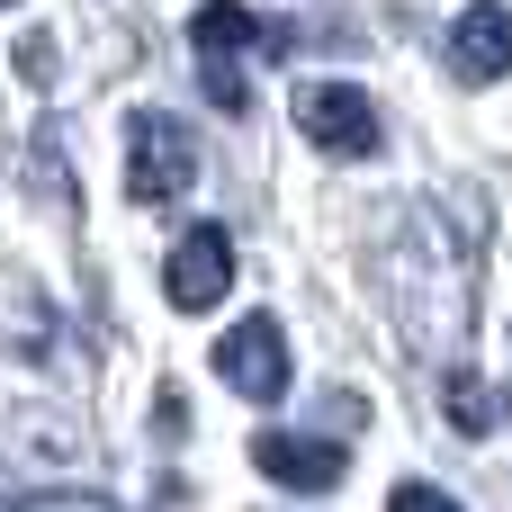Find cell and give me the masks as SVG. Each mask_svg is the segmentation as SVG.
I'll use <instances>...</instances> for the list:
<instances>
[{
  "label": "cell",
  "instance_id": "obj_1",
  "mask_svg": "<svg viewBox=\"0 0 512 512\" xmlns=\"http://www.w3.org/2000/svg\"><path fill=\"white\" fill-rule=\"evenodd\" d=\"M387 306H396L414 351H441V342L468 333V261H459V234L432 207H414L405 243L387 252Z\"/></svg>",
  "mask_w": 512,
  "mask_h": 512
},
{
  "label": "cell",
  "instance_id": "obj_2",
  "mask_svg": "<svg viewBox=\"0 0 512 512\" xmlns=\"http://www.w3.org/2000/svg\"><path fill=\"white\" fill-rule=\"evenodd\" d=\"M189 180H198L189 126L162 117V108H144V117L126 126V198H135V207H162V198H189Z\"/></svg>",
  "mask_w": 512,
  "mask_h": 512
},
{
  "label": "cell",
  "instance_id": "obj_3",
  "mask_svg": "<svg viewBox=\"0 0 512 512\" xmlns=\"http://www.w3.org/2000/svg\"><path fill=\"white\" fill-rule=\"evenodd\" d=\"M297 135H306L315 153H342V162H369L387 126H378L369 90H351V81H306V90H297Z\"/></svg>",
  "mask_w": 512,
  "mask_h": 512
},
{
  "label": "cell",
  "instance_id": "obj_4",
  "mask_svg": "<svg viewBox=\"0 0 512 512\" xmlns=\"http://www.w3.org/2000/svg\"><path fill=\"white\" fill-rule=\"evenodd\" d=\"M225 288H234V234L225 225H189L171 243V261H162V297L180 315H207V306H225Z\"/></svg>",
  "mask_w": 512,
  "mask_h": 512
},
{
  "label": "cell",
  "instance_id": "obj_5",
  "mask_svg": "<svg viewBox=\"0 0 512 512\" xmlns=\"http://www.w3.org/2000/svg\"><path fill=\"white\" fill-rule=\"evenodd\" d=\"M216 378L243 387L252 405H279V396H288V333H279L270 315H243V324L216 342Z\"/></svg>",
  "mask_w": 512,
  "mask_h": 512
},
{
  "label": "cell",
  "instance_id": "obj_6",
  "mask_svg": "<svg viewBox=\"0 0 512 512\" xmlns=\"http://www.w3.org/2000/svg\"><path fill=\"white\" fill-rule=\"evenodd\" d=\"M252 468L288 495H333L342 486V441H315V432H261L252 441Z\"/></svg>",
  "mask_w": 512,
  "mask_h": 512
},
{
  "label": "cell",
  "instance_id": "obj_7",
  "mask_svg": "<svg viewBox=\"0 0 512 512\" xmlns=\"http://www.w3.org/2000/svg\"><path fill=\"white\" fill-rule=\"evenodd\" d=\"M189 45H198V63H243L252 45H261V54H288L297 36L270 27L261 9H243V0H207V9L189 18Z\"/></svg>",
  "mask_w": 512,
  "mask_h": 512
},
{
  "label": "cell",
  "instance_id": "obj_8",
  "mask_svg": "<svg viewBox=\"0 0 512 512\" xmlns=\"http://www.w3.org/2000/svg\"><path fill=\"white\" fill-rule=\"evenodd\" d=\"M450 72H459V81H504L512 72V9L504 0L459 9V27H450Z\"/></svg>",
  "mask_w": 512,
  "mask_h": 512
},
{
  "label": "cell",
  "instance_id": "obj_9",
  "mask_svg": "<svg viewBox=\"0 0 512 512\" xmlns=\"http://www.w3.org/2000/svg\"><path fill=\"white\" fill-rule=\"evenodd\" d=\"M441 414H450V432L486 441V432L512 423V396L495 387V378H477V369H450V378H441Z\"/></svg>",
  "mask_w": 512,
  "mask_h": 512
},
{
  "label": "cell",
  "instance_id": "obj_10",
  "mask_svg": "<svg viewBox=\"0 0 512 512\" xmlns=\"http://www.w3.org/2000/svg\"><path fill=\"white\" fill-rule=\"evenodd\" d=\"M198 81H207V99H216V108H234V117L252 108V81H243V63H198Z\"/></svg>",
  "mask_w": 512,
  "mask_h": 512
},
{
  "label": "cell",
  "instance_id": "obj_11",
  "mask_svg": "<svg viewBox=\"0 0 512 512\" xmlns=\"http://www.w3.org/2000/svg\"><path fill=\"white\" fill-rule=\"evenodd\" d=\"M387 512H459V504H450L441 486H423V477H414V486H396V495H387Z\"/></svg>",
  "mask_w": 512,
  "mask_h": 512
},
{
  "label": "cell",
  "instance_id": "obj_12",
  "mask_svg": "<svg viewBox=\"0 0 512 512\" xmlns=\"http://www.w3.org/2000/svg\"><path fill=\"white\" fill-rule=\"evenodd\" d=\"M153 432H162V441H180V432H189V396H180V387H162V396H153Z\"/></svg>",
  "mask_w": 512,
  "mask_h": 512
},
{
  "label": "cell",
  "instance_id": "obj_13",
  "mask_svg": "<svg viewBox=\"0 0 512 512\" xmlns=\"http://www.w3.org/2000/svg\"><path fill=\"white\" fill-rule=\"evenodd\" d=\"M18 72L27 81H54V36H18Z\"/></svg>",
  "mask_w": 512,
  "mask_h": 512
},
{
  "label": "cell",
  "instance_id": "obj_14",
  "mask_svg": "<svg viewBox=\"0 0 512 512\" xmlns=\"http://www.w3.org/2000/svg\"><path fill=\"white\" fill-rule=\"evenodd\" d=\"M36 512H117V504H99V495H36Z\"/></svg>",
  "mask_w": 512,
  "mask_h": 512
},
{
  "label": "cell",
  "instance_id": "obj_15",
  "mask_svg": "<svg viewBox=\"0 0 512 512\" xmlns=\"http://www.w3.org/2000/svg\"><path fill=\"white\" fill-rule=\"evenodd\" d=\"M0 512H36V495H9V486H0Z\"/></svg>",
  "mask_w": 512,
  "mask_h": 512
}]
</instances>
